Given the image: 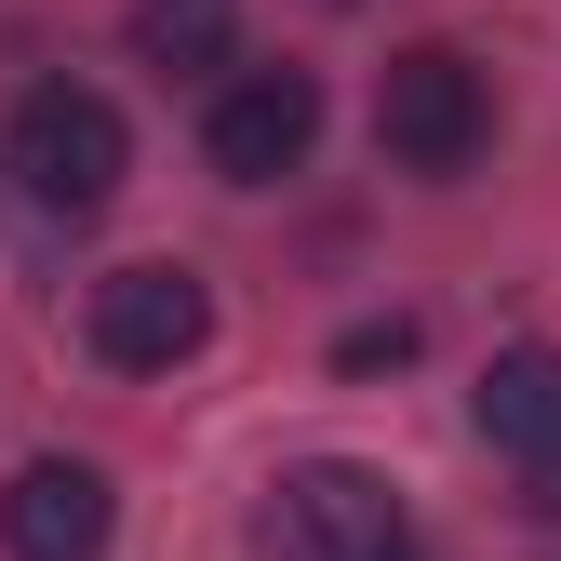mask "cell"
I'll return each mask as SVG.
<instances>
[{
	"instance_id": "cell-5",
	"label": "cell",
	"mask_w": 561,
	"mask_h": 561,
	"mask_svg": "<svg viewBox=\"0 0 561 561\" xmlns=\"http://www.w3.org/2000/svg\"><path fill=\"white\" fill-rule=\"evenodd\" d=\"M308 148H321V81L308 67H241V81L215 94V121H201V161H215L228 187L308 174Z\"/></svg>"
},
{
	"instance_id": "cell-7",
	"label": "cell",
	"mask_w": 561,
	"mask_h": 561,
	"mask_svg": "<svg viewBox=\"0 0 561 561\" xmlns=\"http://www.w3.org/2000/svg\"><path fill=\"white\" fill-rule=\"evenodd\" d=\"M468 414H481V442H495V455L561 468V347H495L481 388H468Z\"/></svg>"
},
{
	"instance_id": "cell-4",
	"label": "cell",
	"mask_w": 561,
	"mask_h": 561,
	"mask_svg": "<svg viewBox=\"0 0 561 561\" xmlns=\"http://www.w3.org/2000/svg\"><path fill=\"white\" fill-rule=\"evenodd\" d=\"M81 334H94L107 375H174V362H201V334H215V295H201V267H174V254L161 267H107Z\"/></svg>"
},
{
	"instance_id": "cell-8",
	"label": "cell",
	"mask_w": 561,
	"mask_h": 561,
	"mask_svg": "<svg viewBox=\"0 0 561 561\" xmlns=\"http://www.w3.org/2000/svg\"><path fill=\"white\" fill-rule=\"evenodd\" d=\"M134 54H148L161 81H187V67L228 54V14H215V0H148V14H134Z\"/></svg>"
},
{
	"instance_id": "cell-10",
	"label": "cell",
	"mask_w": 561,
	"mask_h": 561,
	"mask_svg": "<svg viewBox=\"0 0 561 561\" xmlns=\"http://www.w3.org/2000/svg\"><path fill=\"white\" fill-rule=\"evenodd\" d=\"M535 508H548V522H561V468H535Z\"/></svg>"
},
{
	"instance_id": "cell-9",
	"label": "cell",
	"mask_w": 561,
	"mask_h": 561,
	"mask_svg": "<svg viewBox=\"0 0 561 561\" xmlns=\"http://www.w3.org/2000/svg\"><path fill=\"white\" fill-rule=\"evenodd\" d=\"M414 362V321H347L334 334V375H401Z\"/></svg>"
},
{
	"instance_id": "cell-3",
	"label": "cell",
	"mask_w": 561,
	"mask_h": 561,
	"mask_svg": "<svg viewBox=\"0 0 561 561\" xmlns=\"http://www.w3.org/2000/svg\"><path fill=\"white\" fill-rule=\"evenodd\" d=\"M267 561H428L375 468H280L267 481Z\"/></svg>"
},
{
	"instance_id": "cell-2",
	"label": "cell",
	"mask_w": 561,
	"mask_h": 561,
	"mask_svg": "<svg viewBox=\"0 0 561 561\" xmlns=\"http://www.w3.org/2000/svg\"><path fill=\"white\" fill-rule=\"evenodd\" d=\"M375 148H388L401 174H468L481 148H495V81H481L455 41L388 54V81H375Z\"/></svg>"
},
{
	"instance_id": "cell-6",
	"label": "cell",
	"mask_w": 561,
	"mask_h": 561,
	"mask_svg": "<svg viewBox=\"0 0 561 561\" xmlns=\"http://www.w3.org/2000/svg\"><path fill=\"white\" fill-rule=\"evenodd\" d=\"M107 468H81V455H41V468H14V495H0V548L14 561H107Z\"/></svg>"
},
{
	"instance_id": "cell-1",
	"label": "cell",
	"mask_w": 561,
	"mask_h": 561,
	"mask_svg": "<svg viewBox=\"0 0 561 561\" xmlns=\"http://www.w3.org/2000/svg\"><path fill=\"white\" fill-rule=\"evenodd\" d=\"M0 174H14L27 215L81 228V215H107V201H121L134 134H121V107H107L94 81H27V94H14V121H0Z\"/></svg>"
}]
</instances>
